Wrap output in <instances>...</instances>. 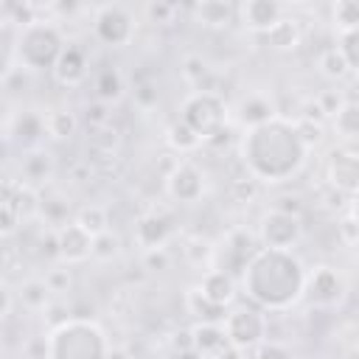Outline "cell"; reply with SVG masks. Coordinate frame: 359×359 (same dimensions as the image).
Instances as JSON below:
<instances>
[{
    "label": "cell",
    "mask_w": 359,
    "mask_h": 359,
    "mask_svg": "<svg viewBox=\"0 0 359 359\" xmlns=\"http://www.w3.org/2000/svg\"><path fill=\"white\" fill-rule=\"evenodd\" d=\"M70 180L73 182H79V185H84V182H90L93 180V174H95V168H93V163L90 160H79V163H73L70 165Z\"/></svg>",
    "instance_id": "50"
},
{
    "label": "cell",
    "mask_w": 359,
    "mask_h": 359,
    "mask_svg": "<svg viewBox=\"0 0 359 359\" xmlns=\"http://www.w3.org/2000/svg\"><path fill=\"white\" fill-rule=\"evenodd\" d=\"M0 182H3V180H0Z\"/></svg>",
    "instance_id": "57"
},
{
    "label": "cell",
    "mask_w": 359,
    "mask_h": 359,
    "mask_svg": "<svg viewBox=\"0 0 359 359\" xmlns=\"http://www.w3.org/2000/svg\"><path fill=\"white\" fill-rule=\"evenodd\" d=\"M143 17L151 25H168L177 17V6L174 3H165V0H154V3H146L143 6Z\"/></svg>",
    "instance_id": "41"
},
{
    "label": "cell",
    "mask_w": 359,
    "mask_h": 359,
    "mask_svg": "<svg viewBox=\"0 0 359 359\" xmlns=\"http://www.w3.org/2000/svg\"><path fill=\"white\" fill-rule=\"evenodd\" d=\"M191 14L205 28H227L236 20V6L227 0H202L191 6Z\"/></svg>",
    "instance_id": "25"
},
{
    "label": "cell",
    "mask_w": 359,
    "mask_h": 359,
    "mask_svg": "<svg viewBox=\"0 0 359 359\" xmlns=\"http://www.w3.org/2000/svg\"><path fill=\"white\" fill-rule=\"evenodd\" d=\"M238 154L247 168V177H252L255 182L278 185L292 180L306 165L309 149L303 146L294 121L275 115L261 126L244 129Z\"/></svg>",
    "instance_id": "1"
},
{
    "label": "cell",
    "mask_w": 359,
    "mask_h": 359,
    "mask_svg": "<svg viewBox=\"0 0 359 359\" xmlns=\"http://www.w3.org/2000/svg\"><path fill=\"white\" fill-rule=\"evenodd\" d=\"M182 76L185 81L194 87V90H205V93H213L210 90V79H213V70L208 67V62L202 56H185L182 59Z\"/></svg>",
    "instance_id": "31"
},
{
    "label": "cell",
    "mask_w": 359,
    "mask_h": 359,
    "mask_svg": "<svg viewBox=\"0 0 359 359\" xmlns=\"http://www.w3.org/2000/svg\"><path fill=\"white\" fill-rule=\"evenodd\" d=\"M337 236H339V241L345 247H356V241H359V224H356V208H353V202L348 205V210L337 222Z\"/></svg>",
    "instance_id": "40"
},
{
    "label": "cell",
    "mask_w": 359,
    "mask_h": 359,
    "mask_svg": "<svg viewBox=\"0 0 359 359\" xmlns=\"http://www.w3.org/2000/svg\"><path fill=\"white\" fill-rule=\"evenodd\" d=\"M107 359H129V353H126L123 348H109V353H107Z\"/></svg>",
    "instance_id": "54"
},
{
    "label": "cell",
    "mask_w": 359,
    "mask_h": 359,
    "mask_svg": "<svg viewBox=\"0 0 359 359\" xmlns=\"http://www.w3.org/2000/svg\"><path fill=\"white\" fill-rule=\"evenodd\" d=\"M137 34V17L121 3H104L93 8V36L107 48H126Z\"/></svg>",
    "instance_id": "6"
},
{
    "label": "cell",
    "mask_w": 359,
    "mask_h": 359,
    "mask_svg": "<svg viewBox=\"0 0 359 359\" xmlns=\"http://www.w3.org/2000/svg\"><path fill=\"white\" fill-rule=\"evenodd\" d=\"M255 191H258V182L252 180V177H236L233 182H230V196H233V202H250L252 196H255Z\"/></svg>",
    "instance_id": "45"
},
{
    "label": "cell",
    "mask_w": 359,
    "mask_h": 359,
    "mask_svg": "<svg viewBox=\"0 0 359 359\" xmlns=\"http://www.w3.org/2000/svg\"><path fill=\"white\" fill-rule=\"evenodd\" d=\"M20 216H17V210H14V205L11 202H6V199H0V238H8V236H14L17 230H20Z\"/></svg>",
    "instance_id": "44"
},
{
    "label": "cell",
    "mask_w": 359,
    "mask_h": 359,
    "mask_svg": "<svg viewBox=\"0 0 359 359\" xmlns=\"http://www.w3.org/2000/svg\"><path fill=\"white\" fill-rule=\"evenodd\" d=\"M331 118H334V129L342 137V143H353L359 135V104L353 98H345Z\"/></svg>",
    "instance_id": "29"
},
{
    "label": "cell",
    "mask_w": 359,
    "mask_h": 359,
    "mask_svg": "<svg viewBox=\"0 0 359 359\" xmlns=\"http://www.w3.org/2000/svg\"><path fill=\"white\" fill-rule=\"evenodd\" d=\"M180 121L188 129H194V135L202 143H210L213 137H219L222 132H227L230 109H227V101L219 93L194 90L182 101V107H180Z\"/></svg>",
    "instance_id": "5"
},
{
    "label": "cell",
    "mask_w": 359,
    "mask_h": 359,
    "mask_svg": "<svg viewBox=\"0 0 359 359\" xmlns=\"http://www.w3.org/2000/svg\"><path fill=\"white\" fill-rule=\"evenodd\" d=\"M8 135L17 146L22 149H39L42 140L48 137V129H45V112L39 109H20L11 123H8Z\"/></svg>",
    "instance_id": "16"
},
{
    "label": "cell",
    "mask_w": 359,
    "mask_h": 359,
    "mask_svg": "<svg viewBox=\"0 0 359 359\" xmlns=\"http://www.w3.org/2000/svg\"><path fill=\"white\" fill-rule=\"evenodd\" d=\"M224 345H227V337L222 323H196L191 328V348L202 359H213Z\"/></svg>",
    "instance_id": "24"
},
{
    "label": "cell",
    "mask_w": 359,
    "mask_h": 359,
    "mask_svg": "<svg viewBox=\"0 0 359 359\" xmlns=\"http://www.w3.org/2000/svg\"><path fill=\"white\" fill-rule=\"evenodd\" d=\"M20 171H22V182H28L34 188H45L56 168H53V157L45 149H31L22 154Z\"/></svg>",
    "instance_id": "23"
},
{
    "label": "cell",
    "mask_w": 359,
    "mask_h": 359,
    "mask_svg": "<svg viewBox=\"0 0 359 359\" xmlns=\"http://www.w3.org/2000/svg\"><path fill=\"white\" fill-rule=\"evenodd\" d=\"M348 294V283L342 278V272L331 264H317L311 269H306V283H303V300L311 309H337Z\"/></svg>",
    "instance_id": "7"
},
{
    "label": "cell",
    "mask_w": 359,
    "mask_h": 359,
    "mask_svg": "<svg viewBox=\"0 0 359 359\" xmlns=\"http://www.w3.org/2000/svg\"><path fill=\"white\" fill-rule=\"evenodd\" d=\"M123 93H126V79H123V73L115 65H104V67L95 70V76H93V95H95L98 104L112 107V104H118L123 98Z\"/></svg>",
    "instance_id": "20"
},
{
    "label": "cell",
    "mask_w": 359,
    "mask_h": 359,
    "mask_svg": "<svg viewBox=\"0 0 359 359\" xmlns=\"http://www.w3.org/2000/svg\"><path fill=\"white\" fill-rule=\"evenodd\" d=\"M168 264H171V252H168L165 247H160V250H146V252H143V266H146L149 272H163V269H168Z\"/></svg>",
    "instance_id": "47"
},
{
    "label": "cell",
    "mask_w": 359,
    "mask_h": 359,
    "mask_svg": "<svg viewBox=\"0 0 359 359\" xmlns=\"http://www.w3.org/2000/svg\"><path fill=\"white\" fill-rule=\"evenodd\" d=\"M205 171L191 160H177L165 174V194L180 205H194L205 196Z\"/></svg>",
    "instance_id": "12"
},
{
    "label": "cell",
    "mask_w": 359,
    "mask_h": 359,
    "mask_svg": "<svg viewBox=\"0 0 359 359\" xmlns=\"http://www.w3.org/2000/svg\"><path fill=\"white\" fill-rule=\"evenodd\" d=\"M331 22H334L337 34L359 31V3L356 0H337L331 6Z\"/></svg>",
    "instance_id": "34"
},
{
    "label": "cell",
    "mask_w": 359,
    "mask_h": 359,
    "mask_svg": "<svg viewBox=\"0 0 359 359\" xmlns=\"http://www.w3.org/2000/svg\"><path fill=\"white\" fill-rule=\"evenodd\" d=\"M258 250H261V244H258L255 233H250L244 227H236L222 238L219 247H213V264L210 266L213 269H224L227 275L238 278Z\"/></svg>",
    "instance_id": "9"
},
{
    "label": "cell",
    "mask_w": 359,
    "mask_h": 359,
    "mask_svg": "<svg viewBox=\"0 0 359 359\" xmlns=\"http://www.w3.org/2000/svg\"><path fill=\"white\" fill-rule=\"evenodd\" d=\"M118 255H121V238H118V233L104 230V233L93 236V258H98V261H112V258H118Z\"/></svg>",
    "instance_id": "37"
},
{
    "label": "cell",
    "mask_w": 359,
    "mask_h": 359,
    "mask_svg": "<svg viewBox=\"0 0 359 359\" xmlns=\"http://www.w3.org/2000/svg\"><path fill=\"white\" fill-rule=\"evenodd\" d=\"M286 14L283 3L278 0H244L241 6H236V17L241 20V25L252 34H266L280 17Z\"/></svg>",
    "instance_id": "14"
},
{
    "label": "cell",
    "mask_w": 359,
    "mask_h": 359,
    "mask_svg": "<svg viewBox=\"0 0 359 359\" xmlns=\"http://www.w3.org/2000/svg\"><path fill=\"white\" fill-rule=\"evenodd\" d=\"M45 283H48V289H50L53 294L70 292V286H73V272H70V266H67V264L50 266V269L45 272Z\"/></svg>",
    "instance_id": "42"
},
{
    "label": "cell",
    "mask_w": 359,
    "mask_h": 359,
    "mask_svg": "<svg viewBox=\"0 0 359 359\" xmlns=\"http://www.w3.org/2000/svg\"><path fill=\"white\" fill-rule=\"evenodd\" d=\"M222 328H224L227 342L241 348V351H252L261 339H266V317L255 306L227 309V314L222 320Z\"/></svg>",
    "instance_id": "8"
},
{
    "label": "cell",
    "mask_w": 359,
    "mask_h": 359,
    "mask_svg": "<svg viewBox=\"0 0 359 359\" xmlns=\"http://www.w3.org/2000/svg\"><path fill=\"white\" fill-rule=\"evenodd\" d=\"M42 317H45V325H48V331H50V328H56V325H62V323L70 320V306L62 303V300H50V303L45 306Z\"/></svg>",
    "instance_id": "46"
},
{
    "label": "cell",
    "mask_w": 359,
    "mask_h": 359,
    "mask_svg": "<svg viewBox=\"0 0 359 359\" xmlns=\"http://www.w3.org/2000/svg\"><path fill=\"white\" fill-rule=\"evenodd\" d=\"M11 306H14V294H11L8 283H6L3 278H0V320H3V317H8Z\"/></svg>",
    "instance_id": "51"
},
{
    "label": "cell",
    "mask_w": 359,
    "mask_h": 359,
    "mask_svg": "<svg viewBox=\"0 0 359 359\" xmlns=\"http://www.w3.org/2000/svg\"><path fill=\"white\" fill-rule=\"evenodd\" d=\"M165 143H168L174 151H180V154H191V151H196V149L202 146V140L194 135V129H188L180 118L168 123V129H165Z\"/></svg>",
    "instance_id": "32"
},
{
    "label": "cell",
    "mask_w": 359,
    "mask_h": 359,
    "mask_svg": "<svg viewBox=\"0 0 359 359\" xmlns=\"http://www.w3.org/2000/svg\"><path fill=\"white\" fill-rule=\"evenodd\" d=\"M0 157H3V135H0Z\"/></svg>",
    "instance_id": "56"
},
{
    "label": "cell",
    "mask_w": 359,
    "mask_h": 359,
    "mask_svg": "<svg viewBox=\"0 0 359 359\" xmlns=\"http://www.w3.org/2000/svg\"><path fill=\"white\" fill-rule=\"evenodd\" d=\"M342 59L348 62V67L356 73V65H359V31H345V34H337V45H334Z\"/></svg>",
    "instance_id": "39"
},
{
    "label": "cell",
    "mask_w": 359,
    "mask_h": 359,
    "mask_svg": "<svg viewBox=\"0 0 359 359\" xmlns=\"http://www.w3.org/2000/svg\"><path fill=\"white\" fill-rule=\"evenodd\" d=\"M213 359H247V351H241V348H236V345H224Z\"/></svg>",
    "instance_id": "53"
},
{
    "label": "cell",
    "mask_w": 359,
    "mask_h": 359,
    "mask_svg": "<svg viewBox=\"0 0 359 359\" xmlns=\"http://www.w3.org/2000/svg\"><path fill=\"white\" fill-rule=\"evenodd\" d=\"M39 219L45 222V227H53V230L65 227L67 222H73L70 199L59 188H53V185L39 188Z\"/></svg>",
    "instance_id": "19"
},
{
    "label": "cell",
    "mask_w": 359,
    "mask_h": 359,
    "mask_svg": "<svg viewBox=\"0 0 359 359\" xmlns=\"http://www.w3.org/2000/svg\"><path fill=\"white\" fill-rule=\"evenodd\" d=\"M56 244H59V261L67 266L93 258V236L81 230L76 222H67L65 227L56 230Z\"/></svg>",
    "instance_id": "17"
},
{
    "label": "cell",
    "mask_w": 359,
    "mask_h": 359,
    "mask_svg": "<svg viewBox=\"0 0 359 359\" xmlns=\"http://www.w3.org/2000/svg\"><path fill=\"white\" fill-rule=\"evenodd\" d=\"M11 70H14V62H11V50H6L3 45H0V84L11 76Z\"/></svg>",
    "instance_id": "52"
},
{
    "label": "cell",
    "mask_w": 359,
    "mask_h": 359,
    "mask_svg": "<svg viewBox=\"0 0 359 359\" xmlns=\"http://www.w3.org/2000/svg\"><path fill=\"white\" fill-rule=\"evenodd\" d=\"M17 300L22 303L25 311L39 314V311H45V306L53 300V292L48 289L45 278H25V280L17 286Z\"/></svg>",
    "instance_id": "27"
},
{
    "label": "cell",
    "mask_w": 359,
    "mask_h": 359,
    "mask_svg": "<svg viewBox=\"0 0 359 359\" xmlns=\"http://www.w3.org/2000/svg\"><path fill=\"white\" fill-rule=\"evenodd\" d=\"M185 309H188V314L196 317V323H222L224 314H227V309L213 306L210 300H205V297L196 292V286H191V289L185 292Z\"/></svg>",
    "instance_id": "30"
},
{
    "label": "cell",
    "mask_w": 359,
    "mask_h": 359,
    "mask_svg": "<svg viewBox=\"0 0 359 359\" xmlns=\"http://www.w3.org/2000/svg\"><path fill=\"white\" fill-rule=\"evenodd\" d=\"M73 222H76L81 230H87L90 236H98V233L109 230V213H107L101 205H84V208H79V210L73 213Z\"/></svg>",
    "instance_id": "33"
},
{
    "label": "cell",
    "mask_w": 359,
    "mask_h": 359,
    "mask_svg": "<svg viewBox=\"0 0 359 359\" xmlns=\"http://www.w3.org/2000/svg\"><path fill=\"white\" fill-rule=\"evenodd\" d=\"M244 294L264 311H289L303 300L306 266L292 250L261 247L238 275Z\"/></svg>",
    "instance_id": "2"
},
{
    "label": "cell",
    "mask_w": 359,
    "mask_h": 359,
    "mask_svg": "<svg viewBox=\"0 0 359 359\" xmlns=\"http://www.w3.org/2000/svg\"><path fill=\"white\" fill-rule=\"evenodd\" d=\"M45 129H48V137H53V140H70L79 132V115L67 107L48 109L45 112Z\"/></svg>",
    "instance_id": "28"
},
{
    "label": "cell",
    "mask_w": 359,
    "mask_h": 359,
    "mask_svg": "<svg viewBox=\"0 0 359 359\" xmlns=\"http://www.w3.org/2000/svg\"><path fill=\"white\" fill-rule=\"evenodd\" d=\"M53 81L62 84V87H79L87 73H90V59H87V50L76 42H65L56 65H53Z\"/></svg>",
    "instance_id": "15"
},
{
    "label": "cell",
    "mask_w": 359,
    "mask_h": 359,
    "mask_svg": "<svg viewBox=\"0 0 359 359\" xmlns=\"http://www.w3.org/2000/svg\"><path fill=\"white\" fill-rule=\"evenodd\" d=\"M255 238H258V244L266 247V250H292V247L303 238V222H300V216L280 213V210L269 208V210L258 219Z\"/></svg>",
    "instance_id": "10"
},
{
    "label": "cell",
    "mask_w": 359,
    "mask_h": 359,
    "mask_svg": "<svg viewBox=\"0 0 359 359\" xmlns=\"http://www.w3.org/2000/svg\"><path fill=\"white\" fill-rule=\"evenodd\" d=\"M266 45L272 50H297L300 42H303V31H300V22L294 17H280L266 34H264Z\"/></svg>",
    "instance_id": "26"
},
{
    "label": "cell",
    "mask_w": 359,
    "mask_h": 359,
    "mask_svg": "<svg viewBox=\"0 0 359 359\" xmlns=\"http://www.w3.org/2000/svg\"><path fill=\"white\" fill-rule=\"evenodd\" d=\"M39 252L50 261H59V244H56V230L53 227H45L42 236H39Z\"/></svg>",
    "instance_id": "48"
},
{
    "label": "cell",
    "mask_w": 359,
    "mask_h": 359,
    "mask_svg": "<svg viewBox=\"0 0 359 359\" xmlns=\"http://www.w3.org/2000/svg\"><path fill=\"white\" fill-rule=\"evenodd\" d=\"M65 34L56 25V20L39 17L31 25L17 28L14 45H11V62L14 70L25 73H39V70H53L62 48H65Z\"/></svg>",
    "instance_id": "3"
},
{
    "label": "cell",
    "mask_w": 359,
    "mask_h": 359,
    "mask_svg": "<svg viewBox=\"0 0 359 359\" xmlns=\"http://www.w3.org/2000/svg\"><path fill=\"white\" fill-rule=\"evenodd\" d=\"M325 180L337 194H345L351 199L356 196V191H359V151L353 149V143H339L328 151Z\"/></svg>",
    "instance_id": "11"
},
{
    "label": "cell",
    "mask_w": 359,
    "mask_h": 359,
    "mask_svg": "<svg viewBox=\"0 0 359 359\" xmlns=\"http://www.w3.org/2000/svg\"><path fill=\"white\" fill-rule=\"evenodd\" d=\"M275 115H278V109H275L272 98L264 95V93H250V95H244V98L238 101V107H236V118H238V123H241L244 129L261 126V123L272 121Z\"/></svg>",
    "instance_id": "21"
},
{
    "label": "cell",
    "mask_w": 359,
    "mask_h": 359,
    "mask_svg": "<svg viewBox=\"0 0 359 359\" xmlns=\"http://www.w3.org/2000/svg\"><path fill=\"white\" fill-rule=\"evenodd\" d=\"M109 107L107 104H87V109H84V121H87V126H98V123H107L109 121V112H107Z\"/></svg>",
    "instance_id": "49"
},
{
    "label": "cell",
    "mask_w": 359,
    "mask_h": 359,
    "mask_svg": "<svg viewBox=\"0 0 359 359\" xmlns=\"http://www.w3.org/2000/svg\"><path fill=\"white\" fill-rule=\"evenodd\" d=\"M132 98H135V107L137 109L149 112V109H154L160 104V90H157V84L151 79H140L132 87Z\"/></svg>",
    "instance_id": "38"
},
{
    "label": "cell",
    "mask_w": 359,
    "mask_h": 359,
    "mask_svg": "<svg viewBox=\"0 0 359 359\" xmlns=\"http://www.w3.org/2000/svg\"><path fill=\"white\" fill-rule=\"evenodd\" d=\"M250 359H294V351L280 339H261L252 351H247Z\"/></svg>",
    "instance_id": "36"
},
{
    "label": "cell",
    "mask_w": 359,
    "mask_h": 359,
    "mask_svg": "<svg viewBox=\"0 0 359 359\" xmlns=\"http://www.w3.org/2000/svg\"><path fill=\"white\" fill-rule=\"evenodd\" d=\"M3 22H6V17H3V6H0V25H3Z\"/></svg>",
    "instance_id": "55"
},
{
    "label": "cell",
    "mask_w": 359,
    "mask_h": 359,
    "mask_svg": "<svg viewBox=\"0 0 359 359\" xmlns=\"http://www.w3.org/2000/svg\"><path fill=\"white\" fill-rule=\"evenodd\" d=\"M171 236H174V219L165 210H146L132 224V241L143 252L165 247L171 241Z\"/></svg>",
    "instance_id": "13"
},
{
    "label": "cell",
    "mask_w": 359,
    "mask_h": 359,
    "mask_svg": "<svg viewBox=\"0 0 359 359\" xmlns=\"http://www.w3.org/2000/svg\"><path fill=\"white\" fill-rule=\"evenodd\" d=\"M317 67H320V73H323L325 79H331V81H342V79L353 76V70L348 67V62L342 59V53H339L337 48H325V50L320 53V59H317Z\"/></svg>",
    "instance_id": "35"
},
{
    "label": "cell",
    "mask_w": 359,
    "mask_h": 359,
    "mask_svg": "<svg viewBox=\"0 0 359 359\" xmlns=\"http://www.w3.org/2000/svg\"><path fill=\"white\" fill-rule=\"evenodd\" d=\"M121 146H123V135L112 121L87 129V151L93 154V160L95 157H118Z\"/></svg>",
    "instance_id": "22"
},
{
    "label": "cell",
    "mask_w": 359,
    "mask_h": 359,
    "mask_svg": "<svg viewBox=\"0 0 359 359\" xmlns=\"http://www.w3.org/2000/svg\"><path fill=\"white\" fill-rule=\"evenodd\" d=\"M107 331L95 320L70 317L45 334V359H107Z\"/></svg>",
    "instance_id": "4"
},
{
    "label": "cell",
    "mask_w": 359,
    "mask_h": 359,
    "mask_svg": "<svg viewBox=\"0 0 359 359\" xmlns=\"http://www.w3.org/2000/svg\"><path fill=\"white\" fill-rule=\"evenodd\" d=\"M196 292L205 297V300H210L213 306H222V309H227L233 300H236V292H238V280L233 278V275H227L224 269H205L202 272V278H199V283H196Z\"/></svg>",
    "instance_id": "18"
},
{
    "label": "cell",
    "mask_w": 359,
    "mask_h": 359,
    "mask_svg": "<svg viewBox=\"0 0 359 359\" xmlns=\"http://www.w3.org/2000/svg\"><path fill=\"white\" fill-rule=\"evenodd\" d=\"M294 129H297V135H300V140H303V146L311 151L314 146H320L323 143V123H314V121H303V118H297L294 121Z\"/></svg>",
    "instance_id": "43"
}]
</instances>
